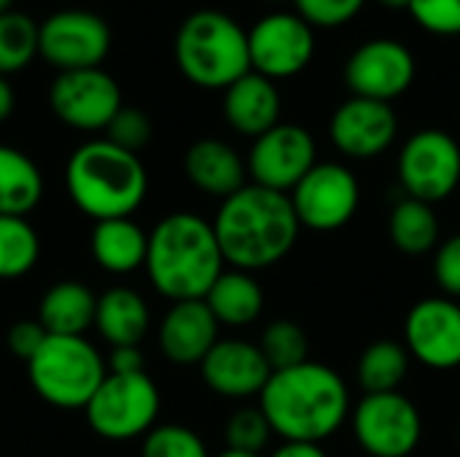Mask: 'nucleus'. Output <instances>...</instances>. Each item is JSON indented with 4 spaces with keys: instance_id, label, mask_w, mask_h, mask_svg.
<instances>
[{
    "instance_id": "f257e3e1",
    "label": "nucleus",
    "mask_w": 460,
    "mask_h": 457,
    "mask_svg": "<svg viewBox=\"0 0 460 457\" xmlns=\"http://www.w3.org/2000/svg\"><path fill=\"white\" fill-rule=\"evenodd\" d=\"M259 409L283 442L323 444L350 417V391L332 366L305 361L272 372L259 396Z\"/></svg>"
},
{
    "instance_id": "f03ea898",
    "label": "nucleus",
    "mask_w": 460,
    "mask_h": 457,
    "mask_svg": "<svg viewBox=\"0 0 460 457\" xmlns=\"http://www.w3.org/2000/svg\"><path fill=\"white\" fill-rule=\"evenodd\" d=\"M213 232L232 269L259 272L275 267L294 250L302 226L288 194L245 183L221 202Z\"/></svg>"
},
{
    "instance_id": "7ed1b4c3",
    "label": "nucleus",
    "mask_w": 460,
    "mask_h": 457,
    "mask_svg": "<svg viewBox=\"0 0 460 457\" xmlns=\"http://www.w3.org/2000/svg\"><path fill=\"white\" fill-rule=\"evenodd\" d=\"M224 264L213 221L197 213H170L148 234V280L172 304L205 299L221 277Z\"/></svg>"
},
{
    "instance_id": "20e7f679",
    "label": "nucleus",
    "mask_w": 460,
    "mask_h": 457,
    "mask_svg": "<svg viewBox=\"0 0 460 457\" xmlns=\"http://www.w3.org/2000/svg\"><path fill=\"white\" fill-rule=\"evenodd\" d=\"M65 186L70 202L89 218H132L148 194V172L137 154L111 140H89L78 145L65 164Z\"/></svg>"
},
{
    "instance_id": "39448f33",
    "label": "nucleus",
    "mask_w": 460,
    "mask_h": 457,
    "mask_svg": "<svg viewBox=\"0 0 460 457\" xmlns=\"http://www.w3.org/2000/svg\"><path fill=\"white\" fill-rule=\"evenodd\" d=\"M175 62L194 86L229 89L251 73L248 30L218 8H199L175 32Z\"/></svg>"
},
{
    "instance_id": "423d86ee",
    "label": "nucleus",
    "mask_w": 460,
    "mask_h": 457,
    "mask_svg": "<svg viewBox=\"0 0 460 457\" xmlns=\"http://www.w3.org/2000/svg\"><path fill=\"white\" fill-rule=\"evenodd\" d=\"M32 391L57 409H86L108 364L86 337H46L40 350L27 361Z\"/></svg>"
},
{
    "instance_id": "0eeeda50",
    "label": "nucleus",
    "mask_w": 460,
    "mask_h": 457,
    "mask_svg": "<svg viewBox=\"0 0 460 457\" xmlns=\"http://www.w3.org/2000/svg\"><path fill=\"white\" fill-rule=\"evenodd\" d=\"M162 396L146 374H111L86 404L89 428L105 442H132L156 428Z\"/></svg>"
},
{
    "instance_id": "6e6552de",
    "label": "nucleus",
    "mask_w": 460,
    "mask_h": 457,
    "mask_svg": "<svg viewBox=\"0 0 460 457\" xmlns=\"http://www.w3.org/2000/svg\"><path fill=\"white\" fill-rule=\"evenodd\" d=\"M353 436L369 457H410L423 439V417L399 391L369 393L353 409Z\"/></svg>"
},
{
    "instance_id": "1a4fd4ad",
    "label": "nucleus",
    "mask_w": 460,
    "mask_h": 457,
    "mask_svg": "<svg viewBox=\"0 0 460 457\" xmlns=\"http://www.w3.org/2000/svg\"><path fill=\"white\" fill-rule=\"evenodd\" d=\"M302 229L337 232L353 221L361 205V186L350 167L318 162L288 194Z\"/></svg>"
},
{
    "instance_id": "9d476101",
    "label": "nucleus",
    "mask_w": 460,
    "mask_h": 457,
    "mask_svg": "<svg viewBox=\"0 0 460 457\" xmlns=\"http://www.w3.org/2000/svg\"><path fill=\"white\" fill-rule=\"evenodd\" d=\"M399 180L407 197L437 205L460 186V145L445 129H420L399 151Z\"/></svg>"
},
{
    "instance_id": "9b49d317",
    "label": "nucleus",
    "mask_w": 460,
    "mask_h": 457,
    "mask_svg": "<svg viewBox=\"0 0 460 457\" xmlns=\"http://www.w3.org/2000/svg\"><path fill=\"white\" fill-rule=\"evenodd\" d=\"M108 51H111V27L94 11L65 8V11H54L40 24L38 54L59 73L100 67Z\"/></svg>"
},
{
    "instance_id": "f8f14e48",
    "label": "nucleus",
    "mask_w": 460,
    "mask_h": 457,
    "mask_svg": "<svg viewBox=\"0 0 460 457\" xmlns=\"http://www.w3.org/2000/svg\"><path fill=\"white\" fill-rule=\"evenodd\" d=\"M51 113L70 129L105 132L113 116L121 110V89L102 67L67 70L51 81L49 89Z\"/></svg>"
},
{
    "instance_id": "ddd939ff",
    "label": "nucleus",
    "mask_w": 460,
    "mask_h": 457,
    "mask_svg": "<svg viewBox=\"0 0 460 457\" xmlns=\"http://www.w3.org/2000/svg\"><path fill=\"white\" fill-rule=\"evenodd\" d=\"M318 164L315 137L299 124H278L253 140L245 167L256 186L291 194L294 186Z\"/></svg>"
},
{
    "instance_id": "4468645a",
    "label": "nucleus",
    "mask_w": 460,
    "mask_h": 457,
    "mask_svg": "<svg viewBox=\"0 0 460 457\" xmlns=\"http://www.w3.org/2000/svg\"><path fill=\"white\" fill-rule=\"evenodd\" d=\"M248 51L253 73L294 78L315 57V32L299 13H270L248 30Z\"/></svg>"
},
{
    "instance_id": "2eb2a0df",
    "label": "nucleus",
    "mask_w": 460,
    "mask_h": 457,
    "mask_svg": "<svg viewBox=\"0 0 460 457\" xmlns=\"http://www.w3.org/2000/svg\"><path fill=\"white\" fill-rule=\"evenodd\" d=\"M412 51L391 38H375L361 43L345 62V83L353 97L391 102L402 97L415 81Z\"/></svg>"
},
{
    "instance_id": "dca6fc26",
    "label": "nucleus",
    "mask_w": 460,
    "mask_h": 457,
    "mask_svg": "<svg viewBox=\"0 0 460 457\" xmlns=\"http://www.w3.org/2000/svg\"><path fill=\"white\" fill-rule=\"evenodd\" d=\"M404 347L410 356L437 372L460 366V304L447 296L418 302L404 321Z\"/></svg>"
},
{
    "instance_id": "f3484780",
    "label": "nucleus",
    "mask_w": 460,
    "mask_h": 457,
    "mask_svg": "<svg viewBox=\"0 0 460 457\" xmlns=\"http://www.w3.org/2000/svg\"><path fill=\"white\" fill-rule=\"evenodd\" d=\"M396 135L399 116L391 102L380 100L350 97L334 110L329 121V137L334 148L348 159H375L396 143Z\"/></svg>"
},
{
    "instance_id": "a211bd4d",
    "label": "nucleus",
    "mask_w": 460,
    "mask_h": 457,
    "mask_svg": "<svg viewBox=\"0 0 460 457\" xmlns=\"http://www.w3.org/2000/svg\"><path fill=\"white\" fill-rule=\"evenodd\" d=\"M202 382L221 399L243 401L259 399L272 377L259 345L248 339H218L216 347L199 364Z\"/></svg>"
},
{
    "instance_id": "6ab92c4d",
    "label": "nucleus",
    "mask_w": 460,
    "mask_h": 457,
    "mask_svg": "<svg viewBox=\"0 0 460 457\" xmlns=\"http://www.w3.org/2000/svg\"><path fill=\"white\" fill-rule=\"evenodd\" d=\"M218 321L202 299L175 302L156 331L162 356L178 366H199L218 342Z\"/></svg>"
},
{
    "instance_id": "aec40b11",
    "label": "nucleus",
    "mask_w": 460,
    "mask_h": 457,
    "mask_svg": "<svg viewBox=\"0 0 460 457\" xmlns=\"http://www.w3.org/2000/svg\"><path fill=\"white\" fill-rule=\"evenodd\" d=\"M183 172L197 191L221 202L248 183V167L243 156L218 137H202L191 143L183 156Z\"/></svg>"
},
{
    "instance_id": "412c9836",
    "label": "nucleus",
    "mask_w": 460,
    "mask_h": 457,
    "mask_svg": "<svg viewBox=\"0 0 460 457\" xmlns=\"http://www.w3.org/2000/svg\"><path fill=\"white\" fill-rule=\"evenodd\" d=\"M224 119L245 137H261L280 124V92L275 81L259 73H245L229 89H224Z\"/></svg>"
},
{
    "instance_id": "4be33fe9",
    "label": "nucleus",
    "mask_w": 460,
    "mask_h": 457,
    "mask_svg": "<svg viewBox=\"0 0 460 457\" xmlns=\"http://www.w3.org/2000/svg\"><path fill=\"white\" fill-rule=\"evenodd\" d=\"M94 329L111 347H140L151 329V310L137 291L116 286L97 296Z\"/></svg>"
},
{
    "instance_id": "5701e85b",
    "label": "nucleus",
    "mask_w": 460,
    "mask_h": 457,
    "mask_svg": "<svg viewBox=\"0 0 460 457\" xmlns=\"http://www.w3.org/2000/svg\"><path fill=\"white\" fill-rule=\"evenodd\" d=\"M97 296L78 280L54 283L38 302V323L51 337H84L94 329Z\"/></svg>"
},
{
    "instance_id": "b1692460",
    "label": "nucleus",
    "mask_w": 460,
    "mask_h": 457,
    "mask_svg": "<svg viewBox=\"0 0 460 457\" xmlns=\"http://www.w3.org/2000/svg\"><path fill=\"white\" fill-rule=\"evenodd\" d=\"M92 259L100 269L111 275H129L146 267L148 256V234L132 218H111L97 221L92 229Z\"/></svg>"
},
{
    "instance_id": "393cba45",
    "label": "nucleus",
    "mask_w": 460,
    "mask_h": 457,
    "mask_svg": "<svg viewBox=\"0 0 460 457\" xmlns=\"http://www.w3.org/2000/svg\"><path fill=\"white\" fill-rule=\"evenodd\" d=\"M202 302L210 307L218 326L229 329H245L264 312V291L253 272L243 269H224Z\"/></svg>"
},
{
    "instance_id": "a878e982",
    "label": "nucleus",
    "mask_w": 460,
    "mask_h": 457,
    "mask_svg": "<svg viewBox=\"0 0 460 457\" xmlns=\"http://www.w3.org/2000/svg\"><path fill=\"white\" fill-rule=\"evenodd\" d=\"M43 172L19 148L0 145V215L27 218L43 199Z\"/></svg>"
},
{
    "instance_id": "bb28decb",
    "label": "nucleus",
    "mask_w": 460,
    "mask_h": 457,
    "mask_svg": "<svg viewBox=\"0 0 460 457\" xmlns=\"http://www.w3.org/2000/svg\"><path fill=\"white\" fill-rule=\"evenodd\" d=\"M439 234L442 226L434 213V205L412 197H404L402 202L394 205L388 215V240L404 256H426L437 250Z\"/></svg>"
},
{
    "instance_id": "cd10ccee",
    "label": "nucleus",
    "mask_w": 460,
    "mask_h": 457,
    "mask_svg": "<svg viewBox=\"0 0 460 457\" xmlns=\"http://www.w3.org/2000/svg\"><path fill=\"white\" fill-rule=\"evenodd\" d=\"M410 361H412V356L404 347V342H396V339L372 342L361 353L358 369H356V380H358L364 396H369V393H396L402 388V382L407 380Z\"/></svg>"
},
{
    "instance_id": "c85d7f7f",
    "label": "nucleus",
    "mask_w": 460,
    "mask_h": 457,
    "mask_svg": "<svg viewBox=\"0 0 460 457\" xmlns=\"http://www.w3.org/2000/svg\"><path fill=\"white\" fill-rule=\"evenodd\" d=\"M40 237L27 218L0 215V280H16L35 269Z\"/></svg>"
},
{
    "instance_id": "c756f323",
    "label": "nucleus",
    "mask_w": 460,
    "mask_h": 457,
    "mask_svg": "<svg viewBox=\"0 0 460 457\" xmlns=\"http://www.w3.org/2000/svg\"><path fill=\"white\" fill-rule=\"evenodd\" d=\"M40 24L22 11L0 13V75L24 70L38 57Z\"/></svg>"
},
{
    "instance_id": "7c9ffc66",
    "label": "nucleus",
    "mask_w": 460,
    "mask_h": 457,
    "mask_svg": "<svg viewBox=\"0 0 460 457\" xmlns=\"http://www.w3.org/2000/svg\"><path fill=\"white\" fill-rule=\"evenodd\" d=\"M259 350L272 372H283L310 361V339L296 321H272L259 339Z\"/></svg>"
},
{
    "instance_id": "2f4dec72",
    "label": "nucleus",
    "mask_w": 460,
    "mask_h": 457,
    "mask_svg": "<svg viewBox=\"0 0 460 457\" xmlns=\"http://www.w3.org/2000/svg\"><path fill=\"white\" fill-rule=\"evenodd\" d=\"M224 436H226V450L261 455L275 434H272V428H270V423L259 407H245V409H237L226 420Z\"/></svg>"
},
{
    "instance_id": "473e14b6",
    "label": "nucleus",
    "mask_w": 460,
    "mask_h": 457,
    "mask_svg": "<svg viewBox=\"0 0 460 457\" xmlns=\"http://www.w3.org/2000/svg\"><path fill=\"white\" fill-rule=\"evenodd\" d=\"M140 457H210L199 434L186 426H156L143 436Z\"/></svg>"
},
{
    "instance_id": "72a5a7b5",
    "label": "nucleus",
    "mask_w": 460,
    "mask_h": 457,
    "mask_svg": "<svg viewBox=\"0 0 460 457\" xmlns=\"http://www.w3.org/2000/svg\"><path fill=\"white\" fill-rule=\"evenodd\" d=\"M151 137H154V124L148 113L135 105H121V110L113 116V121L105 129V140L137 156L151 143Z\"/></svg>"
},
{
    "instance_id": "f704fd0d",
    "label": "nucleus",
    "mask_w": 460,
    "mask_h": 457,
    "mask_svg": "<svg viewBox=\"0 0 460 457\" xmlns=\"http://www.w3.org/2000/svg\"><path fill=\"white\" fill-rule=\"evenodd\" d=\"M410 16L429 32L460 35V0H410Z\"/></svg>"
},
{
    "instance_id": "c9c22d12",
    "label": "nucleus",
    "mask_w": 460,
    "mask_h": 457,
    "mask_svg": "<svg viewBox=\"0 0 460 457\" xmlns=\"http://www.w3.org/2000/svg\"><path fill=\"white\" fill-rule=\"evenodd\" d=\"M367 0H294L296 13L310 27H342L361 13Z\"/></svg>"
},
{
    "instance_id": "e433bc0d",
    "label": "nucleus",
    "mask_w": 460,
    "mask_h": 457,
    "mask_svg": "<svg viewBox=\"0 0 460 457\" xmlns=\"http://www.w3.org/2000/svg\"><path fill=\"white\" fill-rule=\"evenodd\" d=\"M434 280L447 299H460V234L447 237L434 250Z\"/></svg>"
},
{
    "instance_id": "4c0bfd02",
    "label": "nucleus",
    "mask_w": 460,
    "mask_h": 457,
    "mask_svg": "<svg viewBox=\"0 0 460 457\" xmlns=\"http://www.w3.org/2000/svg\"><path fill=\"white\" fill-rule=\"evenodd\" d=\"M46 329L38 323V321H19L8 329V337H5V345L11 350V356L22 358V361H30L40 345L46 342Z\"/></svg>"
},
{
    "instance_id": "58836bf2",
    "label": "nucleus",
    "mask_w": 460,
    "mask_h": 457,
    "mask_svg": "<svg viewBox=\"0 0 460 457\" xmlns=\"http://www.w3.org/2000/svg\"><path fill=\"white\" fill-rule=\"evenodd\" d=\"M111 374H137L146 372V356L140 347H113L108 356Z\"/></svg>"
},
{
    "instance_id": "ea45409f",
    "label": "nucleus",
    "mask_w": 460,
    "mask_h": 457,
    "mask_svg": "<svg viewBox=\"0 0 460 457\" xmlns=\"http://www.w3.org/2000/svg\"><path fill=\"white\" fill-rule=\"evenodd\" d=\"M270 457H329L323 453L321 444H310V442H283Z\"/></svg>"
},
{
    "instance_id": "a19ab883",
    "label": "nucleus",
    "mask_w": 460,
    "mask_h": 457,
    "mask_svg": "<svg viewBox=\"0 0 460 457\" xmlns=\"http://www.w3.org/2000/svg\"><path fill=\"white\" fill-rule=\"evenodd\" d=\"M13 105H16L13 86L8 83V78H5V75H0V124L13 113Z\"/></svg>"
},
{
    "instance_id": "79ce46f5",
    "label": "nucleus",
    "mask_w": 460,
    "mask_h": 457,
    "mask_svg": "<svg viewBox=\"0 0 460 457\" xmlns=\"http://www.w3.org/2000/svg\"><path fill=\"white\" fill-rule=\"evenodd\" d=\"M385 8H410V0H377Z\"/></svg>"
},
{
    "instance_id": "37998d69",
    "label": "nucleus",
    "mask_w": 460,
    "mask_h": 457,
    "mask_svg": "<svg viewBox=\"0 0 460 457\" xmlns=\"http://www.w3.org/2000/svg\"><path fill=\"white\" fill-rule=\"evenodd\" d=\"M218 457H261V455H248V453H234V450H224Z\"/></svg>"
},
{
    "instance_id": "c03bdc74",
    "label": "nucleus",
    "mask_w": 460,
    "mask_h": 457,
    "mask_svg": "<svg viewBox=\"0 0 460 457\" xmlns=\"http://www.w3.org/2000/svg\"><path fill=\"white\" fill-rule=\"evenodd\" d=\"M11 5H13V0H0V13H5V11H13Z\"/></svg>"
},
{
    "instance_id": "a18cd8bd",
    "label": "nucleus",
    "mask_w": 460,
    "mask_h": 457,
    "mask_svg": "<svg viewBox=\"0 0 460 457\" xmlns=\"http://www.w3.org/2000/svg\"><path fill=\"white\" fill-rule=\"evenodd\" d=\"M458 447H460V423H458Z\"/></svg>"
},
{
    "instance_id": "49530a36",
    "label": "nucleus",
    "mask_w": 460,
    "mask_h": 457,
    "mask_svg": "<svg viewBox=\"0 0 460 457\" xmlns=\"http://www.w3.org/2000/svg\"><path fill=\"white\" fill-rule=\"evenodd\" d=\"M270 3H283V0H270Z\"/></svg>"
}]
</instances>
